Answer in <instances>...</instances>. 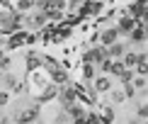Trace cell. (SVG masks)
<instances>
[{
  "label": "cell",
  "mask_w": 148,
  "mask_h": 124,
  "mask_svg": "<svg viewBox=\"0 0 148 124\" xmlns=\"http://www.w3.org/2000/svg\"><path fill=\"white\" fill-rule=\"evenodd\" d=\"M100 41H102V46L107 49V46H112L119 41V29L116 27H109V29H104V32L100 34Z\"/></svg>",
  "instance_id": "6da1fadb"
},
{
  "label": "cell",
  "mask_w": 148,
  "mask_h": 124,
  "mask_svg": "<svg viewBox=\"0 0 148 124\" xmlns=\"http://www.w3.org/2000/svg\"><path fill=\"white\" fill-rule=\"evenodd\" d=\"M104 51H107V49H104V46H97V49H90V51L85 54V61H88V63H97V66H100L102 61L107 59V54H104Z\"/></svg>",
  "instance_id": "7a4b0ae2"
},
{
  "label": "cell",
  "mask_w": 148,
  "mask_h": 124,
  "mask_svg": "<svg viewBox=\"0 0 148 124\" xmlns=\"http://www.w3.org/2000/svg\"><path fill=\"white\" fill-rule=\"evenodd\" d=\"M107 59H112V61H121V56L126 54V46L121 44V41H116V44H112V46H107Z\"/></svg>",
  "instance_id": "3957f363"
},
{
  "label": "cell",
  "mask_w": 148,
  "mask_h": 124,
  "mask_svg": "<svg viewBox=\"0 0 148 124\" xmlns=\"http://www.w3.org/2000/svg\"><path fill=\"white\" fill-rule=\"evenodd\" d=\"M92 85H95L97 92H109L112 90V78L109 76H97L95 80H92Z\"/></svg>",
  "instance_id": "277c9868"
},
{
  "label": "cell",
  "mask_w": 148,
  "mask_h": 124,
  "mask_svg": "<svg viewBox=\"0 0 148 124\" xmlns=\"http://www.w3.org/2000/svg\"><path fill=\"white\" fill-rule=\"evenodd\" d=\"M138 59H141V54H136V51H126L124 56H121V63H124V68L134 71V68H136V63H138Z\"/></svg>",
  "instance_id": "5b68a950"
},
{
  "label": "cell",
  "mask_w": 148,
  "mask_h": 124,
  "mask_svg": "<svg viewBox=\"0 0 148 124\" xmlns=\"http://www.w3.org/2000/svg\"><path fill=\"white\" fill-rule=\"evenodd\" d=\"M116 29H119V34H121V32H129V34H131L134 29H136V22H134L131 17H121L119 24H116Z\"/></svg>",
  "instance_id": "8992f818"
},
{
  "label": "cell",
  "mask_w": 148,
  "mask_h": 124,
  "mask_svg": "<svg viewBox=\"0 0 148 124\" xmlns=\"http://www.w3.org/2000/svg\"><path fill=\"white\" fill-rule=\"evenodd\" d=\"M66 112H68V117H71V119H80V117H85V110L80 107V105H75V102L66 105Z\"/></svg>",
  "instance_id": "52a82bcc"
},
{
  "label": "cell",
  "mask_w": 148,
  "mask_h": 124,
  "mask_svg": "<svg viewBox=\"0 0 148 124\" xmlns=\"http://www.w3.org/2000/svg\"><path fill=\"white\" fill-rule=\"evenodd\" d=\"M134 73H136V76H141V78H146V76H148V61L143 59V54H141V59H138L136 68H134Z\"/></svg>",
  "instance_id": "ba28073f"
},
{
  "label": "cell",
  "mask_w": 148,
  "mask_h": 124,
  "mask_svg": "<svg viewBox=\"0 0 148 124\" xmlns=\"http://www.w3.org/2000/svg\"><path fill=\"white\" fill-rule=\"evenodd\" d=\"M15 8H17V12H29V10H34L36 5L32 3V0H17Z\"/></svg>",
  "instance_id": "9c48e42d"
},
{
  "label": "cell",
  "mask_w": 148,
  "mask_h": 124,
  "mask_svg": "<svg viewBox=\"0 0 148 124\" xmlns=\"http://www.w3.org/2000/svg\"><path fill=\"white\" fill-rule=\"evenodd\" d=\"M109 97H112V102H114V105H119V102H124V100H126L124 90H109Z\"/></svg>",
  "instance_id": "30bf717a"
},
{
  "label": "cell",
  "mask_w": 148,
  "mask_h": 124,
  "mask_svg": "<svg viewBox=\"0 0 148 124\" xmlns=\"http://www.w3.org/2000/svg\"><path fill=\"white\" fill-rule=\"evenodd\" d=\"M34 117H36V112H34V110H29V112H22V114H17V122H20V124H27V122H32Z\"/></svg>",
  "instance_id": "8fae6325"
},
{
  "label": "cell",
  "mask_w": 148,
  "mask_h": 124,
  "mask_svg": "<svg viewBox=\"0 0 148 124\" xmlns=\"http://www.w3.org/2000/svg\"><path fill=\"white\" fill-rule=\"evenodd\" d=\"M32 24H34V27L46 24V15H44V12H34V15H32Z\"/></svg>",
  "instance_id": "7c38bea8"
},
{
  "label": "cell",
  "mask_w": 148,
  "mask_h": 124,
  "mask_svg": "<svg viewBox=\"0 0 148 124\" xmlns=\"http://www.w3.org/2000/svg\"><path fill=\"white\" fill-rule=\"evenodd\" d=\"M61 97H63V102H66V105H71V102H73V97H75V90H73V88H63Z\"/></svg>",
  "instance_id": "4fadbf2b"
},
{
  "label": "cell",
  "mask_w": 148,
  "mask_h": 124,
  "mask_svg": "<svg viewBox=\"0 0 148 124\" xmlns=\"http://www.w3.org/2000/svg\"><path fill=\"white\" fill-rule=\"evenodd\" d=\"M124 71H126V68H124V63H121V61H114V63H112V71H109V73L119 78V76H121Z\"/></svg>",
  "instance_id": "5bb4252c"
},
{
  "label": "cell",
  "mask_w": 148,
  "mask_h": 124,
  "mask_svg": "<svg viewBox=\"0 0 148 124\" xmlns=\"http://www.w3.org/2000/svg\"><path fill=\"white\" fill-rule=\"evenodd\" d=\"M134 78H136V73H134V71H129V68H126V71H124V73H121V76H119V80H121V83H124V85H129V83H131Z\"/></svg>",
  "instance_id": "9a60e30c"
},
{
  "label": "cell",
  "mask_w": 148,
  "mask_h": 124,
  "mask_svg": "<svg viewBox=\"0 0 148 124\" xmlns=\"http://www.w3.org/2000/svg\"><path fill=\"white\" fill-rule=\"evenodd\" d=\"M131 39H134V41H143V39H146V29L136 27V29L131 32Z\"/></svg>",
  "instance_id": "2e32d148"
},
{
  "label": "cell",
  "mask_w": 148,
  "mask_h": 124,
  "mask_svg": "<svg viewBox=\"0 0 148 124\" xmlns=\"http://www.w3.org/2000/svg\"><path fill=\"white\" fill-rule=\"evenodd\" d=\"M83 73H85V78H88V80H95V78H97V76H95V66H92V63H85Z\"/></svg>",
  "instance_id": "e0dca14e"
},
{
  "label": "cell",
  "mask_w": 148,
  "mask_h": 124,
  "mask_svg": "<svg viewBox=\"0 0 148 124\" xmlns=\"http://www.w3.org/2000/svg\"><path fill=\"white\" fill-rule=\"evenodd\" d=\"M131 85H134V90H141V88H146V85H148V80L141 78V76H136V78L131 80Z\"/></svg>",
  "instance_id": "ac0fdd59"
},
{
  "label": "cell",
  "mask_w": 148,
  "mask_h": 124,
  "mask_svg": "<svg viewBox=\"0 0 148 124\" xmlns=\"http://www.w3.org/2000/svg\"><path fill=\"white\" fill-rule=\"evenodd\" d=\"M136 117H138V119H148V102H143V105L136 110Z\"/></svg>",
  "instance_id": "d6986e66"
},
{
  "label": "cell",
  "mask_w": 148,
  "mask_h": 124,
  "mask_svg": "<svg viewBox=\"0 0 148 124\" xmlns=\"http://www.w3.org/2000/svg\"><path fill=\"white\" fill-rule=\"evenodd\" d=\"M51 76H53V80H58V83H66V73L61 71V68H53Z\"/></svg>",
  "instance_id": "ffe728a7"
},
{
  "label": "cell",
  "mask_w": 148,
  "mask_h": 124,
  "mask_svg": "<svg viewBox=\"0 0 148 124\" xmlns=\"http://www.w3.org/2000/svg\"><path fill=\"white\" fill-rule=\"evenodd\" d=\"M44 15H46V20H61V17H63V12H58V10H46Z\"/></svg>",
  "instance_id": "44dd1931"
},
{
  "label": "cell",
  "mask_w": 148,
  "mask_h": 124,
  "mask_svg": "<svg viewBox=\"0 0 148 124\" xmlns=\"http://www.w3.org/2000/svg\"><path fill=\"white\" fill-rule=\"evenodd\" d=\"M8 102H10V92L8 90H0V107H5Z\"/></svg>",
  "instance_id": "7402d4cb"
},
{
  "label": "cell",
  "mask_w": 148,
  "mask_h": 124,
  "mask_svg": "<svg viewBox=\"0 0 148 124\" xmlns=\"http://www.w3.org/2000/svg\"><path fill=\"white\" fill-rule=\"evenodd\" d=\"M112 63H114V61H112V59H104V61H102V63H100V68H102V71H104V73H109V71H112Z\"/></svg>",
  "instance_id": "603a6c76"
},
{
  "label": "cell",
  "mask_w": 148,
  "mask_h": 124,
  "mask_svg": "<svg viewBox=\"0 0 148 124\" xmlns=\"http://www.w3.org/2000/svg\"><path fill=\"white\" fill-rule=\"evenodd\" d=\"M134 92H136V90H134V85H131V83L124 85V95H126V100H129V97H134Z\"/></svg>",
  "instance_id": "cb8c5ba5"
},
{
  "label": "cell",
  "mask_w": 148,
  "mask_h": 124,
  "mask_svg": "<svg viewBox=\"0 0 148 124\" xmlns=\"http://www.w3.org/2000/svg\"><path fill=\"white\" fill-rule=\"evenodd\" d=\"M102 110H104V117H107V122H112V119H114V112H112V107L107 105V107H102Z\"/></svg>",
  "instance_id": "d4e9b609"
},
{
  "label": "cell",
  "mask_w": 148,
  "mask_h": 124,
  "mask_svg": "<svg viewBox=\"0 0 148 124\" xmlns=\"http://www.w3.org/2000/svg\"><path fill=\"white\" fill-rule=\"evenodd\" d=\"M22 41H24V34H15V37H12V41H10V44L15 46V44H22Z\"/></svg>",
  "instance_id": "484cf974"
},
{
  "label": "cell",
  "mask_w": 148,
  "mask_h": 124,
  "mask_svg": "<svg viewBox=\"0 0 148 124\" xmlns=\"http://www.w3.org/2000/svg\"><path fill=\"white\" fill-rule=\"evenodd\" d=\"M73 124H90V122H88V114L80 117V119H73Z\"/></svg>",
  "instance_id": "4316f807"
},
{
  "label": "cell",
  "mask_w": 148,
  "mask_h": 124,
  "mask_svg": "<svg viewBox=\"0 0 148 124\" xmlns=\"http://www.w3.org/2000/svg\"><path fill=\"white\" fill-rule=\"evenodd\" d=\"M3 76H5V71H3V68H0V80H3Z\"/></svg>",
  "instance_id": "83f0119b"
},
{
  "label": "cell",
  "mask_w": 148,
  "mask_h": 124,
  "mask_svg": "<svg viewBox=\"0 0 148 124\" xmlns=\"http://www.w3.org/2000/svg\"><path fill=\"white\" fill-rule=\"evenodd\" d=\"M0 3H5V5H10V3H12V0H0Z\"/></svg>",
  "instance_id": "f1b7e54d"
},
{
  "label": "cell",
  "mask_w": 148,
  "mask_h": 124,
  "mask_svg": "<svg viewBox=\"0 0 148 124\" xmlns=\"http://www.w3.org/2000/svg\"><path fill=\"white\" fill-rule=\"evenodd\" d=\"M143 59H146V61H148V49H146V54H143Z\"/></svg>",
  "instance_id": "f546056e"
},
{
  "label": "cell",
  "mask_w": 148,
  "mask_h": 124,
  "mask_svg": "<svg viewBox=\"0 0 148 124\" xmlns=\"http://www.w3.org/2000/svg\"><path fill=\"white\" fill-rule=\"evenodd\" d=\"M32 3H34V5H39V3H41V0H32Z\"/></svg>",
  "instance_id": "4dcf8cb0"
},
{
  "label": "cell",
  "mask_w": 148,
  "mask_h": 124,
  "mask_svg": "<svg viewBox=\"0 0 148 124\" xmlns=\"http://www.w3.org/2000/svg\"><path fill=\"white\" fill-rule=\"evenodd\" d=\"M141 124H148V119H143V122H141Z\"/></svg>",
  "instance_id": "1f68e13d"
},
{
  "label": "cell",
  "mask_w": 148,
  "mask_h": 124,
  "mask_svg": "<svg viewBox=\"0 0 148 124\" xmlns=\"http://www.w3.org/2000/svg\"><path fill=\"white\" fill-rule=\"evenodd\" d=\"M0 61H3V51H0Z\"/></svg>",
  "instance_id": "d6a6232c"
},
{
  "label": "cell",
  "mask_w": 148,
  "mask_h": 124,
  "mask_svg": "<svg viewBox=\"0 0 148 124\" xmlns=\"http://www.w3.org/2000/svg\"><path fill=\"white\" fill-rule=\"evenodd\" d=\"M146 37H148V27H146Z\"/></svg>",
  "instance_id": "836d02e7"
},
{
  "label": "cell",
  "mask_w": 148,
  "mask_h": 124,
  "mask_svg": "<svg viewBox=\"0 0 148 124\" xmlns=\"http://www.w3.org/2000/svg\"><path fill=\"white\" fill-rule=\"evenodd\" d=\"M146 80H148V76H146Z\"/></svg>",
  "instance_id": "e575fe53"
}]
</instances>
